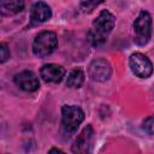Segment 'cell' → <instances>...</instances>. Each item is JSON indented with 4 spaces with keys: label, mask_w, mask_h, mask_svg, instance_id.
I'll return each mask as SVG.
<instances>
[{
    "label": "cell",
    "mask_w": 154,
    "mask_h": 154,
    "mask_svg": "<svg viewBox=\"0 0 154 154\" xmlns=\"http://www.w3.org/2000/svg\"><path fill=\"white\" fill-rule=\"evenodd\" d=\"M83 82H84V72L82 69L78 67V69H73L69 73L66 84L70 88H81Z\"/></svg>",
    "instance_id": "obj_12"
},
{
    "label": "cell",
    "mask_w": 154,
    "mask_h": 154,
    "mask_svg": "<svg viewBox=\"0 0 154 154\" xmlns=\"http://www.w3.org/2000/svg\"><path fill=\"white\" fill-rule=\"evenodd\" d=\"M142 128H143V130H144L147 134L154 135V114L150 116V117H148V118L143 122Z\"/></svg>",
    "instance_id": "obj_13"
},
{
    "label": "cell",
    "mask_w": 154,
    "mask_h": 154,
    "mask_svg": "<svg viewBox=\"0 0 154 154\" xmlns=\"http://www.w3.org/2000/svg\"><path fill=\"white\" fill-rule=\"evenodd\" d=\"M0 61L1 63H5L8 58H10V51H8V48H7V45L6 43H1L0 45Z\"/></svg>",
    "instance_id": "obj_15"
},
{
    "label": "cell",
    "mask_w": 154,
    "mask_h": 154,
    "mask_svg": "<svg viewBox=\"0 0 154 154\" xmlns=\"http://www.w3.org/2000/svg\"><path fill=\"white\" fill-rule=\"evenodd\" d=\"M135 38L134 41L140 45H147L152 36V17L147 11H141L134 22Z\"/></svg>",
    "instance_id": "obj_3"
},
{
    "label": "cell",
    "mask_w": 154,
    "mask_h": 154,
    "mask_svg": "<svg viewBox=\"0 0 154 154\" xmlns=\"http://www.w3.org/2000/svg\"><path fill=\"white\" fill-rule=\"evenodd\" d=\"M40 75L47 83H59L65 76V69L58 64H46L41 67Z\"/></svg>",
    "instance_id": "obj_9"
},
{
    "label": "cell",
    "mask_w": 154,
    "mask_h": 154,
    "mask_svg": "<svg viewBox=\"0 0 154 154\" xmlns=\"http://www.w3.org/2000/svg\"><path fill=\"white\" fill-rule=\"evenodd\" d=\"M88 72L91 79L96 82H105L111 77L112 67H111V64L106 59L100 58V59L91 61V64L89 65Z\"/></svg>",
    "instance_id": "obj_6"
},
{
    "label": "cell",
    "mask_w": 154,
    "mask_h": 154,
    "mask_svg": "<svg viewBox=\"0 0 154 154\" xmlns=\"http://www.w3.org/2000/svg\"><path fill=\"white\" fill-rule=\"evenodd\" d=\"M131 71L140 78H148L153 73V65L149 58L142 53H134L129 59Z\"/></svg>",
    "instance_id": "obj_5"
},
{
    "label": "cell",
    "mask_w": 154,
    "mask_h": 154,
    "mask_svg": "<svg viewBox=\"0 0 154 154\" xmlns=\"http://www.w3.org/2000/svg\"><path fill=\"white\" fill-rule=\"evenodd\" d=\"M58 46V38L53 31H41L32 42V52L36 57L43 58L54 52Z\"/></svg>",
    "instance_id": "obj_2"
},
{
    "label": "cell",
    "mask_w": 154,
    "mask_h": 154,
    "mask_svg": "<svg viewBox=\"0 0 154 154\" xmlns=\"http://www.w3.org/2000/svg\"><path fill=\"white\" fill-rule=\"evenodd\" d=\"M49 152L52 153V152H61V150H60V149H57V148H53V149H51Z\"/></svg>",
    "instance_id": "obj_16"
},
{
    "label": "cell",
    "mask_w": 154,
    "mask_h": 154,
    "mask_svg": "<svg viewBox=\"0 0 154 154\" xmlns=\"http://www.w3.org/2000/svg\"><path fill=\"white\" fill-rule=\"evenodd\" d=\"M24 8L23 0H0V11L4 16H13Z\"/></svg>",
    "instance_id": "obj_11"
},
{
    "label": "cell",
    "mask_w": 154,
    "mask_h": 154,
    "mask_svg": "<svg viewBox=\"0 0 154 154\" xmlns=\"http://www.w3.org/2000/svg\"><path fill=\"white\" fill-rule=\"evenodd\" d=\"M116 23V17L107 10H103L93 22V28L88 32V40L93 46H101L107 41Z\"/></svg>",
    "instance_id": "obj_1"
},
{
    "label": "cell",
    "mask_w": 154,
    "mask_h": 154,
    "mask_svg": "<svg viewBox=\"0 0 154 154\" xmlns=\"http://www.w3.org/2000/svg\"><path fill=\"white\" fill-rule=\"evenodd\" d=\"M93 141H94V130L91 125H87L81 134L77 136V138L75 140L73 144H72V152L73 153H88L91 150L93 147Z\"/></svg>",
    "instance_id": "obj_7"
},
{
    "label": "cell",
    "mask_w": 154,
    "mask_h": 154,
    "mask_svg": "<svg viewBox=\"0 0 154 154\" xmlns=\"http://www.w3.org/2000/svg\"><path fill=\"white\" fill-rule=\"evenodd\" d=\"M102 1H103V0H84V1L82 2V8H83V11L89 12V11H91L95 6L100 5Z\"/></svg>",
    "instance_id": "obj_14"
},
{
    "label": "cell",
    "mask_w": 154,
    "mask_h": 154,
    "mask_svg": "<svg viewBox=\"0 0 154 154\" xmlns=\"http://www.w3.org/2000/svg\"><path fill=\"white\" fill-rule=\"evenodd\" d=\"M14 83L24 91L31 93L40 88V82L36 75L31 71H22L14 76Z\"/></svg>",
    "instance_id": "obj_8"
},
{
    "label": "cell",
    "mask_w": 154,
    "mask_h": 154,
    "mask_svg": "<svg viewBox=\"0 0 154 154\" xmlns=\"http://www.w3.org/2000/svg\"><path fill=\"white\" fill-rule=\"evenodd\" d=\"M51 17H52V10L46 2L38 1L32 5L31 11H30V19H31L32 24L43 23V22L48 20Z\"/></svg>",
    "instance_id": "obj_10"
},
{
    "label": "cell",
    "mask_w": 154,
    "mask_h": 154,
    "mask_svg": "<svg viewBox=\"0 0 154 154\" xmlns=\"http://www.w3.org/2000/svg\"><path fill=\"white\" fill-rule=\"evenodd\" d=\"M84 119V112L75 105H65L61 108V124L66 132L73 134Z\"/></svg>",
    "instance_id": "obj_4"
}]
</instances>
